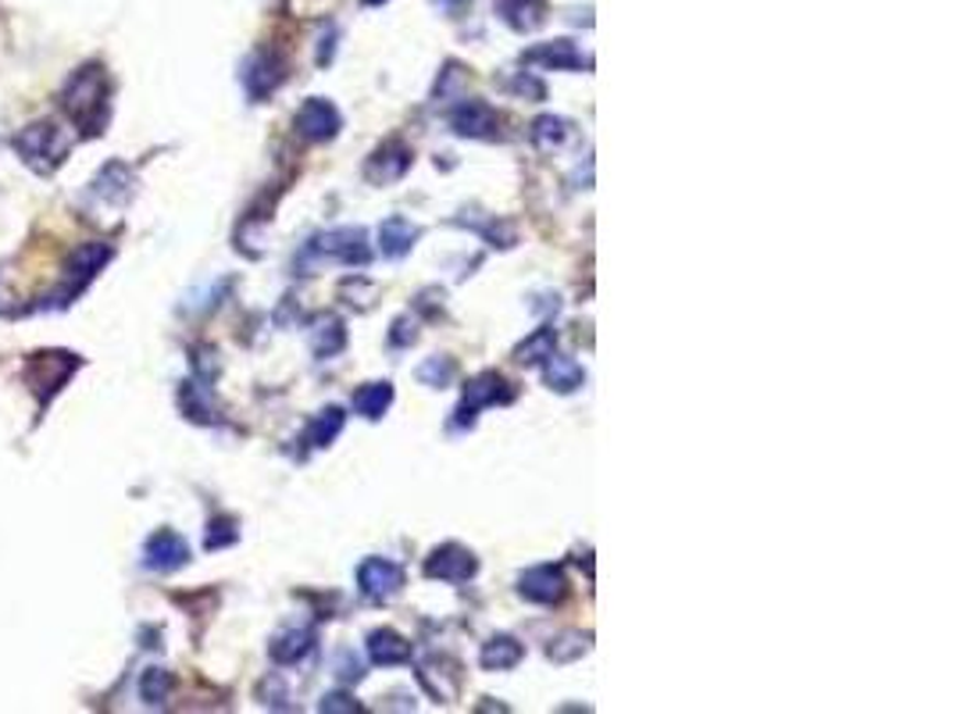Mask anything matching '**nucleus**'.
<instances>
[{
  "label": "nucleus",
  "mask_w": 953,
  "mask_h": 714,
  "mask_svg": "<svg viewBox=\"0 0 953 714\" xmlns=\"http://www.w3.org/2000/svg\"><path fill=\"white\" fill-rule=\"evenodd\" d=\"M339 679H354V682H358V679H361V665L350 661V657H344V661H339Z\"/></svg>",
  "instance_id": "c9c22d12"
},
{
  "label": "nucleus",
  "mask_w": 953,
  "mask_h": 714,
  "mask_svg": "<svg viewBox=\"0 0 953 714\" xmlns=\"http://www.w3.org/2000/svg\"><path fill=\"white\" fill-rule=\"evenodd\" d=\"M450 129L468 140H490L496 136V111L490 104H482V100H461V104L450 111Z\"/></svg>",
  "instance_id": "9b49d317"
},
{
  "label": "nucleus",
  "mask_w": 953,
  "mask_h": 714,
  "mask_svg": "<svg viewBox=\"0 0 953 714\" xmlns=\"http://www.w3.org/2000/svg\"><path fill=\"white\" fill-rule=\"evenodd\" d=\"M568 582H564V571L553 568V565H539V568H529L525 576L518 579V593L525 600H532V604H558V600L564 596Z\"/></svg>",
  "instance_id": "f8f14e48"
},
{
  "label": "nucleus",
  "mask_w": 953,
  "mask_h": 714,
  "mask_svg": "<svg viewBox=\"0 0 953 714\" xmlns=\"http://www.w3.org/2000/svg\"><path fill=\"white\" fill-rule=\"evenodd\" d=\"M390 339L396 343V347H407V343H415V339H418V333H415V322H411V319H396V322H393V333H390Z\"/></svg>",
  "instance_id": "72a5a7b5"
},
{
  "label": "nucleus",
  "mask_w": 953,
  "mask_h": 714,
  "mask_svg": "<svg viewBox=\"0 0 953 714\" xmlns=\"http://www.w3.org/2000/svg\"><path fill=\"white\" fill-rule=\"evenodd\" d=\"M282 79H287V65H282L279 54L261 51V54H254L250 62H247L244 82H247V93H250L254 100H265Z\"/></svg>",
  "instance_id": "4468645a"
},
{
  "label": "nucleus",
  "mask_w": 953,
  "mask_h": 714,
  "mask_svg": "<svg viewBox=\"0 0 953 714\" xmlns=\"http://www.w3.org/2000/svg\"><path fill=\"white\" fill-rule=\"evenodd\" d=\"M318 711H358V704H354V700L344 696V693H333V696H325V700H322Z\"/></svg>",
  "instance_id": "f704fd0d"
},
{
  "label": "nucleus",
  "mask_w": 953,
  "mask_h": 714,
  "mask_svg": "<svg viewBox=\"0 0 953 714\" xmlns=\"http://www.w3.org/2000/svg\"><path fill=\"white\" fill-rule=\"evenodd\" d=\"M15 150L22 154V161L36 168V171H54L68 154V136L61 133L58 125L51 122H40V125H30L25 133L15 136Z\"/></svg>",
  "instance_id": "f03ea898"
},
{
  "label": "nucleus",
  "mask_w": 953,
  "mask_h": 714,
  "mask_svg": "<svg viewBox=\"0 0 953 714\" xmlns=\"http://www.w3.org/2000/svg\"><path fill=\"white\" fill-rule=\"evenodd\" d=\"M19 311V304H15V297L8 293V286L0 282V314H15Z\"/></svg>",
  "instance_id": "e433bc0d"
},
{
  "label": "nucleus",
  "mask_w": 953,
  "mask_h": 714,
  "mask_svg": "<svg viewBox=\"0 0 953 714\" xmlns=\"http://www.w3.org/2000/svg\"><path fill=\"white\" fill-rule=\"evenodd\" d=\"M415 239H418V225L407 222L404 214H390V219L379 225V250L386 254V257H404V254H411Z\"/></svg>",
  "instance_id": "dca6fc26"
},
{
  "label": "nucleus",
  "mask_w": 953,
  "mask_h": 714,
  "mask_svg": "<svg viewBox=\"0 0 953 714\" xmlns=\"http://www.w3.org/2000/svg\"><path fill=\"white\" fill-rule=\"evenodd\" d=\"M407 168H411V150L404 147V143H382V147L368 157L365 176L375 186H390L396 179H404Z\"/></svg>",
  "instance_id": "ddd939ff"
},
{
  "label": "nucleus",
  "mask_w": 953,
  "mask_h": 714,
  "mask_svg": "<svg viewBox=\"0 0 953 714\" xmlns=\"http://www.w3.org/2000/svg\"><path fill=\"white\" fill-rule=\"evenodd\" d=\"M108 76L101 65H90V68H79L72 79H68L65 93H61V108L65 114L72 119L82 133H104L108 125V114H111V104H108Z\"/></svg>",
  "instance_id": "f257e3e1"
},
{
  "label": "nucleus",
  "mask_w": 953,
  "mask_h": 714,
  "mask_svg": "<svg viewBox=\"0 0 953 714\" xmlns=\"http://www.w3.org/2000/svg\"><path fill=\"white\" fill-rule=\"evenodd\" d=\"M354 411L361 414V419H368V422H375V419H382V414L390 411V404H393V386L390 382H368V386H361L358 393H354Z\"/></svg>",
  "instance_id": "b1692460"
},
{
  "label": "nucleus",
  "mask_w": 953,
  "mask_h": 714,
  "mask_svg": "<svg viewBox=\"0 0 953 714\" xmlns=\"http://www.w3.org/2000/svg\"><path fill=\"white\" fill-rule=\"evenodd\" d=\"M339 433H344V411H339V408H325L322 414H315V422L307 425L304 439H307V447L322 450V447H329V443H333Z\"/></svg>",
  "instance_id": "a878e982"
},
{
  "label": "nucleus",
  "mask_w": 953,
  "mask_h": 714,
  "mask_svg": "<svg viewBox=\"0 0 953 714\" xmlns=\"http://www.w3.org/2000/svg\"><path fill=\"white\" fill-rule=\"evenodd\" d=\"M568 136H572V125H568L564 119H558V114H539V119L532 122V129H529V140L536 143L539 150H558V147H564Z\"/></svg>",
  "instance_id": "393cba45"
},
{
  "label": "nucleus",
  "mask_w": 953,
  "mask_h": 714,
  "mask_svg": "<svg viewBox=\"0 0 953 714\" xmlns=\"http://www.w3.org/2000/svg\"><path fill=\"white\" fill-rule=\"evenodd\" d=\"M511 400H515V386H511L504 376H496V371H482V376H475L464 386V400L458 408V425H472L479 408L511 404Z\"/></svg>",
  "instance_id": "39448f33"
},
{
  "label": "nucleus",
  "mask_w": 953,
  "mask_h": 714,
  "mask_svg": "<svg viewBox=\"0 0 953 714\" xmlns=\"http://www.w3.org/2000/svg\"><path fill=\"white\" fill-rule=\"evenodd\" d=\"M139 693H144V700L150 707H161L168 700V693H172V676H168L165 668H147L144 682H139Z\"/></svg>",
  "instance_id": "c85d7f7f"
},
{
  "label": "nucleus",
  "mask_w": 953,
  "mask_h": 714,
  "mask_svg": "<svg viewBox=\"0 0 953 714\" xmlns=\"http://www.w3.org/2000/svg\"><path fill=\"white\" fill-rule=\"evenodd\" d=\"M358 585L368 600H393L396 593L404 590V568L390 561V557H368V561L358 568Z\"/></svg>",
  "instance_id": "0eeeda50"
},
{
  "label": "nucleus",
  "mask_w": 953,
  "mask_h": 714,
  "mask_svg": "<svg viewBox=\"0 0 953 714\" xmlns=\"http://www.w3.org/2000/svg\"><path fill=\"white\" fill-rule=\"evenodd\" d=\"M296 133H301L304 140H315V143H325L333 140L339 129H344V114L336 111L333 100L325 97H311L304 100V108L296 111Z\"/></svg>",
  "instance_id": "6e6552de"
},
{
  "label": "nucleus",
  "mask_w": 953,
  "mask_h": 714,
  "mask_svg": "<svg viewBox=\"0 0 953 714\" xmlns=\"http://www.w3.org/2000/svg\"><path fill=\"white\" fill-rule=\"evenodd\" d=\"M525 657V647L515 636H493L486 647H482L479 661L486 671H511Z\"/></svg>",
  "instance_id": "412c9836"
},
{
  "label": "nucleus",
  "mask_w": 953,
  "mask_h": 714,
  "mask_svg": "<svg viewBox=\"0 0 953 714\" xmlns=\"http://www.w3.org/2000/svg\"><path fill=\"white\" fill-rule=\"evenodd\" d=\"M311 647H315V633H311V628H282V633L268 643V654H272V661L279 665H296L311 654Z\"/></svg>",
  "instance_id": "a211bd4d"
},
{
  "label": "nucleus",
  "mask_w": 953,
  "mask_h": 714,
  "mask_svg": "<svg viewBox=\"0 0 953 714\" xmlns=\"http://www.w3.org/2000/svg\"><path fill=\"white\" fill-rule=\"evenodd\" d=\"M525 65H539L547 71H575L582 68V54L575 51L572 40H553V43H539V47L522 54Z\"/></svg>",
  "instance_id": "2eb2a0df"
},
{
  "label": "nucleus",
  "mask_w": 953,
  "mask_h": 714,
  "mask_svg": "<svg viewBox=\"0 0 953 714\" xmlns=\"http://www.w3.org/2000/svg\"><path fill=\"white\" fill-rule=\"evenodd\" d=\"M444 4H447V8H453V4H464V0H444Z\"/></svg>",
  "instance_id": "58836bf2"
},
{
  "label": "nucleus",
  "mask_w": 953,
  "mask_h": 714,
  "mask_svg": "<svg viewBox=\"0 0 953 714\" xmlns=\"http://www.w3.org/2000/svg\"><path fill=\"white\" fill-rule=\"evenodd\" d=\"M479 571V561L472 550L458 547V543H447V547H436L429 554V561H425V576L429 579H439V582H468Z\"/></svg>",
  "instance_id": "1a4fd4ad"
},
{
  "label": "nucleus",
  "mask_w": 953,
  "mask_h": 714,
  "mask_svg": "<svg viewBox=\"0 0 953 714\" xmlns=\"http://www.w3.org/2000/svg\"><path fill=\"white\" fill-rule=\"evenodd\" d=\"M453 361L450 357H429V361H422V368H418V379H422V386H433V390H444V386H450L453 382Z\"/></svg>",
  "instance_id": "c756f323"
},
{
  "label": "nucleus",
  "mask_w": 953,
  "mask_h": 714,
  "mask_svg": "<svg viewBox=\"0 0 953 714\" xmlns=\"http://www.w3.org/2000/svg\"><path fill=\"white\" fill-rule=\"evenodd\" d=\"M553 343H558V333H553L550 325H543V328H536V333L525 339V343H518L515 357H518L522 365H536V361H543V357L553 354Z\"/></svg>",
  "instance_id": "cd10ccee"
},
{
  "label": "nucleus",
  "mask_w": 953,
  "mask_h": 714,
  "mask_svg": "<svg viewBox=\"0 0 953 714\" xmlns=\"http://www.w3.org/2000/svg\"><path fill=\"white\" fill-rule=\"evenodd\" d=\"M79 368V357L68 354V350H40L30 357V365H25V382H30V390L40 397V404H47V400L61 390V386L72 379V371Z\"/></svg>",
  "instance_id": "7ed1b4c3"
},
{
  "label": "nucleus",
  "mask_w": 953,
  "mask_h": 714,
  "mask_svg": "<svg viewBox=\"0 0 953 714\" xmlns=\"http://www.w3.org/2000/svg\"><path fill=\"white\" fill-rule=\"evenodd\" d=\"M108 261H111V247H104V243H87V247H79L72 254V261H68V286L61 293H54L44 308H58V304H68L72 297H79L82 286H87Z\"/></svg>",
  "instance_id": "423d86ee"
},
{
  "label": "nucleus",
  "mask_w": 953,
  "mask_h": 714,
  "mask_svg": "<svg viewBox=\"0 0 953 714\" xmlns=\"http://www.w3.org/2000/svg\"><path fill=\"white\" fill-rule=\"evenodd\" d=\"M590 650V636L586 633H564L561 639L550 643V661H575V657H582Z\"/></svg>",
  "instance_id": "7c9ffc66"
},
{
  "label": "nucleus",
  "mask_w": 953,
  "mask_h": 714,
  "mask_svg": "<svg viewBox=\"0 0 953 714\" xmlns=\"http://www.w3.org/2000/svg\"><path fill=\"white\" fill-rule=\"evenodd\" d=\"M307 257H329V261L350 265V268H365L372 250H368V236L358 225H344V228H329L307 243Z\"/></svg>",
  "instance_id": "20e7f679"
},
{
  "label": "nucleus",
  "mask_w": 953,
  "mask_h": 714,
  "mask_svg": "<svg viewBox=\"0 0 953 714\" xmlns=\"http://www.w3.org/2000/svg\"><path fill=\"white\" fill-rule=\"evenodd\" d=\"M368 8H375V4H386V0H365Z\"/></svg>",
  "instance_id": "4c0bfd02"
},
{
  "label": "nucleus",
  "mask_w": 953,
  "mask_h": 714,
  "mask_svg": "<svg viewBox=\"0 0 953 714\" xmlns=\"http://www.w3.org/2000/svg\"><path fill=\"white\" fill-rule=\"evenodd\" d=\"M179 404H182V414H187V419H193V422H218V414H215V408H211V397H208V386L201 382H182V390H179Z\"/></svg>",
  "instance_id": "bb28decb"
},
{
  "label": "nucleus",
  "mask_w": 953,
  "mask_h": 714,
  "mask_svg": "<svg viewBox=\"0 0 953 714\" xmlns=\"http://www.w3.org/2000/svg\"><path fill=\"white\" fill-rule=\"evenodd\" d=\"M311 347H315L318 357H336L347 347V325L336 314H322L315 328H311Z\"/></svg>",
  "instance_id": "5701e85b"
},
{
  "label": "nucleus",
  "mask_w": 953,
  "mask_h": 714,
  "mask_svg": "<svg viewBox=\"0 0 953 714\" xmlns=\"http://www.w3.org/2000/svg\"><path fill=\"white\" fill-rule=\"evenodd\" d=\"M236 522L233 518H215L208 525V539H204V547L208 550H222V547H229V543H236Z\"/></svg>",
  "instance_id": "2f4dec72"
},
{
  "label": "nucleus",
  "mask_w": 953,
  "mask_h": 714,
  "mask_svg": "<svg viewBox=\"0 0 953 714\" xmlns=\"http://www.w3.org/2000/svg\"><path fill=\"white\" fill-rule=\"evenodd\" d=\"M190 561V547L187 539H182L179 533H172V528H158L147 547H144V565L154 568V571H176Z\"/></svg>",
  "instance_id": "9d476101"
},
{
  "label": "nucleus",
  "mask_w": 953,
  "mask_h": 714,
  "mask_svg": "<svg viewBox=\"0 0 953 714\" xmlns=\"http://www.w3.org/2000/svg\"><path fill=\"white\" fill-rule=\"evenodd\" d=\"M368 657L382 668L404 665L411 661V643L401 633H393V628H375V633L368 636Z\"/></svg>",
  "instance_id": "f3484780"
},
{
  "label": "nucleus",
  "mask_w": 953,
  "mask_h": 714,
  "mask_svg": "<svg viewBox=\"0 0 953 714\" xmlns=\"http://www.w3.org/2000/svg\"><path fill=\"white\" fill-rule=\"evenodd\" d=\"M543 379L550 390L558 393H575L582 382H586V371L575 361V357H564V354H550L543 357Z\"/></svg>",
  "instance_id": "aec40b11"
},
{
  "label": "nucleus",
  "mask_w": 953,
  "mask_h": 714,
  "mask_svg": "<svg viewBox=\"0 0 953 714\" xmlns=\"http://www.w3.org/2000/svg\"><path fill=\"white\" fill-rule=\"evenodd\" d=\"M496 11H501V19L515 29V33H536V29L547 22L543 0H501Z\"/></svg>",
  "instance_id": "6ab92c4d"
},
{
  "label": "nucleus",
  "mask_w": 953,
  "mask_h": 714,
  "mask_svg": "<svg viewBox=\"0 0 953 714\" xmlns=\"http://www.w3.org/2000/svg\"><path fill=\"white\" fill-rule=\"evenodd\" d=\"M130 193H133V171L125 165H108L101 176L93 179V197L108 200V204H125Z\"/></svg>",
  "instance_id": "4be33fe9"
},
{
  "label": "nucleus",
  "mask_w": 953,
  "mask_h": 714,
  "mask_svg": "<svg viewBox=\"0 0 953 714\" xmlns=\"http://www.w3.org/2000/svg\"><path fill=\"white\" fill-rule=\"evenodd\" d=\"M464 82V71H461V65H447V71H439V82H436V97L439 100H447V97H453V90H458V86Z\"/></svg>",
  "instance_id": "473e14b6"
}]
</instances>
